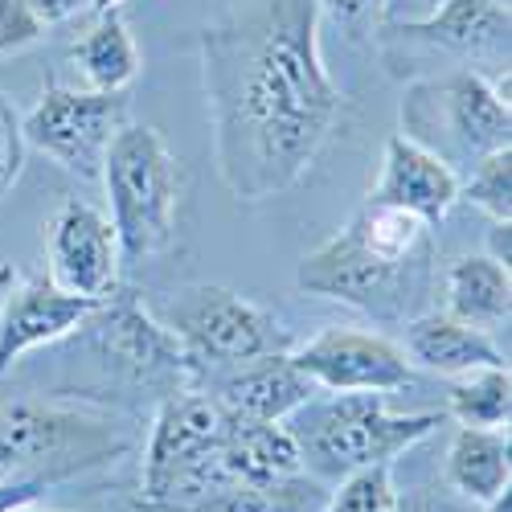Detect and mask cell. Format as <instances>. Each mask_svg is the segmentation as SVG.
<instances>
[{
  "mask_svg": "<svg viewBox=\"0 0 512 512\" xmlns=\"http://www.w3.org/2000/svg\"><path fill=\"white\" fill-rule=\"evenodd\" d=\"M320 25L316 0H242L197 37L213 164L234 201L295 189L345 119Z\"/></svg>",
  "mask_w": 512,
  "mask_h": 512,
  "instance_id": "6da1fadb",
  "label": "cell"
},
{
  "mask_svg": "<svg viewBox=\"0 0 512 512\" xmlns=\"http://www.w3.org/2000/svg\"><path fill=\"white\" fill-rule=\"evenodd\" d=\"M439 410L398 414L386 394H328L291 414V435L300 443V463L316 480H340L357 467H377L406 455L414 443L439 431Z\"/></svg>",
  "mask_w": 512,
  "mask_h": 512,
  "instance_id": "7a4b0ae2",
  "label": "cell"
},
{
  "mask_svg": "<svg viewBox=\"0 0 512 512\" xmlns=\"http://www.w3.org/2000/svg\"><path fill=\"white\" fill-rule=\"evenodd\" d=\"M107 189V218L115 226L123 263H144L168 250L181 209V168L152 123L127 119L99 168Z\"/></svg>",
  "mask_w": 512,
  "mask_h": 512,
  "instance_id": "3957f363",
  "label": "cell"
},
{
  "mask_svg": "<svg viewBox=\"0 0 512 512\" xmlns=\"http://www.w3.org/2000/svg\"><path fill=\"white\" fill-rule=\"evenodd\" d=\"M398 123L406 140L435 152L455 173L512 144V107L496 95L492 78L472 66L414 78L402 95Z\"/></svg>",
  "mask_w": 512,
  "mask_h": 512,
  "instance_id": "277c9868",
  "label": "cell"
},
{
  "mask_svg": "<svg viewBox=\"0 0 512 512\" xmlns=\"http://www.w3.org/2000/svg\"><path fill=\"white\" fill-rule=\"evenodd\" d=\"M435 271L439 250L410 263H390L345 226L312 254H304L295 267V287L304 295H320V300L373 316L381 324H406L410 316L426 312V300L435 295Z\"/></svg>",
  "mask_w": 512,
  "mask_h": 512,
  "instance_id": "5b68a950",
  "label": "cell"
},
{
  "mask_svg": "<svg viewBox=\"0 0 512 512\" xmlns=\"http://www.w3.org/2000/svg\"><path fill=\"white\" fill-rule=\"evenodd\" d=\"M222 431H226V410L201 386L160 398V410L144 443V476H140L144 504L189 512L205 496L226 488L230 480L222 476L218 463Z\"/></svg>",
  "mask_w": 512,
  "mask_h": 512,
  "instance_id": "8992f818",
  "label": "cell"
},
{
  "mask_svg": "<svg viewBox=\"0 0 512 512\" xmlns=\"http://www.w3.org/2000/svg\"><path fill=\"white\" fill-rule=\"evenodd\" d=\"M127 451L107 414H87L54 402H9L0 410V467L9 480H37L41 488L70 480Z\"/></svg>",
  "mask_w": 512,
  "mask_h": 512,
  "instance_id": "52a82bcc",
  "label": "cell"
},
{
  "mask_svg": "<svg viewBox=\"0 0 512 512\" xmlns=\"http://www.w3.org/2000/svg\"><path fill=\"white\" fill-rule=\"evenodd\" d=\"M152 312L181 340V349L197 365V373L234 369L242 361L291 349V332L275 312L218 283H193L181 291H168Z\"/></svg>",
  "mask_w": 512,
  "mask_h": 512,
  "instance_id": "ba28073f",
  "label": "cell"
},
{
  "mask_svg": "<svg viewBox=\"0 0 512 512\" xmlns=\"http://www.w3.org/2000/svg\"><path fill=\"white\" fill-rule=\"evenodd\" d=\"M127 123V95H103L87 87H46L21 119L25 148H37L66 173L95 181L115 132Z\"/></svg>",
  "mask_w": 512,
  "mask_h": 512,
  "instance_id": "9c48e42d",
  "label": "cell"
},
{
  "mask_svg": "<svg viewBox=\"0 0 512 512\" xmlns=\"http://www.w3.org/2000/svg\"><path fill=\"white\" fill-rule=\"evenodd\" d=\"M87 324H95V345L103 361L123 377H132L136 386L160 390V398L201 386L197 365L185 357L181 340L156 320L152 308L111 295Z\"/></svg>",
  "mask_w": 512,
  "mask_h": 512,
  "instance_id": "30bf717a",
  "label": "cell"
},
{
  "mask_svg": "<svg viewBox=\"0 0 512 512\" xmlns=\"http://www.w3.org/2000/svg\"><path fill=\"white\" fill-rule=\"evenodd\" d=\"M291 361L320 394H394L414 381L402 345L361 328H324L291 345Z\"/></svg>",
  "mask_w": 512,
  "mask_h": 512,
  "instance_id": "8fae6325",
  "label": "cell"
},
{
  "mask_svg": "<svg viewBox=\"0 0 512 512\" xmlns=\"http://www.w3.org/2000/svg\"><path fill=\"white\" fill-rule=\"evenodd\" d=\"M46 263L50 283L82 295V300L107 304L119 295V271L123 250L115 238V226L103 209H95L82 197H66L46 222Z\"/></svg>",
  "mask_w": 512,
  "mask_h": 512,
  "instance_id": "7c38bea8",
  "label": "cell"
},
{
  "mask_svg": "<svg viewBox=\"0 0 512 512\" xmlns=\"http://www.w3.org/2000/svg\"><path fill=\"white\" fill-rule=\"evenodd\" d=\"M386 33H398L402 41H414L426 54L459 58V66H472L480 58H496L508 66V33L512 17L496 0H443V5L414 25H381Z\"/></svg>",
  "mask_w": 512,
  "mask_h": 512,
  "instance_id": "4fadbf2b",
  "label": "cell"
},
{
  "mask_svg": "<svg viewBox=\"0 0 512 512\" xmlns=\"http://www.w3.org/2000/svg\"><path fill=\"white\" fill-rule=\"evenodd\" d=\"M99 312V300H82L50 279H29L21 283L5 308H0V373L13 369L25 353L46 349L54 340L70 336Z\"/></svg>",
  "mask_w": 512,
  "mask_h": 512,
  "instance_id": "5bb4252c",
  "label": "cell"
},
{
  "mask_svg": "<svg viewBox=\"0 0 512 512\" xmlns=\"http://www.w3.org/2000/svg\"><path fill=\"white\" fill-rule=\"evenodd\" d=\"M369 201L410 209L422 222L439 226L459 201V173L447 168L435 152L418 148L414 140H406L398 132V136L386 140V152H381V177H377Z\"/></svg>",
  "mask_w": 512,
  "mask_h": 512,
  "instance_id": "9a60e30c",
  "label": "cell"
},
{
  "mask_svg": "<svg viewBox=\"0 0 512 512\" xmlns=\"http://www.w3.org/2000/svg\"><path fill=\"white\" fill-rule=\"evenodd\" d=\"M320 390L295 369L291 349L254 357L234 369H222L218 386H213V402L234 418H263V422H287L300 406H308Z\"/></svg>",
  "mask_w": 512,
  "mask_h": 512,
  "instance_id": "2e32d148",
  "label": "cell"
},
{
  "mask_svg": "<svg viewBox=\"0 0 512 512\" xmlns=\"http://www.w3.org/2000/svg\"><path fill=\"white\" fill-rule=\"evenodd\" d=\"M402 353L410 365H422L426 373L459 377L480 365H508L496 340L480 328H467L447 312H418L402 324Z\"/></svg>",
  "mask_w": 512,
  "mask_h": 512,
  "instance_id": "e0dca14e",
  "label": "cell"
},
{
  "mask_svg": "<svg viewBox=\"0 0 512 512\" xmlns=\"http://www.w3.org/2000/svg\"><path fill=\"white\" fill-rule=\"evenodd\" d=\"M218 463L230 484H271L304 472L300 443H295L287 422L234 418V414H226Z\"/></svg>",
  "mask_w": 512,
  "mask_h": 512,
  "instance_id": "ac0fdd59",
  "label": "cell"
},
{
  "mask_svg": "<svg viewBox=\"0 0 512 512\" xmlns=\"http://www.w3.org/2000/svg\"><path fill=\"white\" fill-rule=\"evenodd\" d=\"M443 312L455 316L467 328L480 332H500L508 328L512 316V275L504 263L488 259V254H459L443 271Z\"/></svg>",
  "mask_w": 512,
  "mask_h": 512,
  "instance_id": "d6986e66",
  "label": "cell"
},
{
  "mask_svg": "<svg viewBox=\"0 0 512 512\" xmlns=\"http://www.w3.org/2000/svg\"><path fill=\"white\" fill-rule=\"evenodd\" d=\"M443 480L451 492L472 500L476 508L492 504L512 488V443L508 431H480V426H459L447 447Z\"/></svg>",
  "mask_w": 512,
  "mask_h": 512,
  "instance_id": "ffe728a7",
  "label": "cell"
},
{
  "mask_svg": "<svg viewBox=\"0 0 512 512\" xmlns=\"http://www.w3.org/2000/svg\"><path fill=\"white\" fill-rule=\"evenodd\" d=\"M70 66L82 78L87 91L103 95H127V87L140 78L144 54L136 46L132 29L123 25L119 13H103L87 33L70 46Z\"/></svg>",
  "mask_w": 512,
  "mask_h": 512,
  "instance_id": "44dd1931",
  "label": "cell"
},
{
  "mask_svg": "<svg viewBox=\"0 0 512 512\" xmlns=\"http://www.w3.org/2000/svg\"><path fill=\"white\" fill-rule=\"evenodd\" d=\"M324 500L328 488L316 476L295 472L271 484H226L213 496H205L197 512H320Z\"/></svg>",
  "mask_w": 512,
  "mask_h": 512,
  "instance_id": "7402d4cb",
  "label": "cell"
},
{
  "mask_svg": "<svg viewBox=\"0 0 512 512\" xmlns=\"http://www.w3.org/2000/svg\"><path fill=\"white\" fill-rule=\"evenodd\" d=\"M447 414L459 426L508 431V414H512V373H508V365H480L472 373L451 377Z\"/></svg>",
  "mask_w": 512,
  "mask_h": 512,
  "instance_id": "603a6c76",
  "label": "cell"
},
{
  "mask_svg": "<svg viewBox=\"0 0 512 512\" xmlns=\"http://www.w3.org/2000/svg\"><path fill=\"white\" fill-rule=\"evenodd\" d=\"M459 201L476 205L492 222H512V144L488 152L459 181Z\"/></svg>",
  "mask_w": 512,
  "mask_h": 512,
  "instance_id": "cb8c5ba5",
  "label": "cell"
},
{
  "mask_svg": "<svg viewBox=\"0 0 512 512\" xmlns=\"http://www.w3.org/2000/svg\"><path fill=\"white\" fill-rule=\"evenodd\" d=\"M394 500H398L394 467L377 463V467H357V472L340 476L336 488H328V500L320 512H390Z\"/></svg>",
  "mask_w": 512,
  "mask_h": 512,
  "instance_id": "d4e9b609",
  "label": "cell"
},
{
  "mask_svg": "<svg viewBox=\"0 0 512 512\" xmlns=\"http://www.w3.org/2000/svg\"><path fill=\"white\" fill-rule=\"evenodd\" d=\"M25 168V136H21V115L13 99L0 91V197H5Z\"/></svg>",
  "mask_w": 512,
  "mask_h": 512,
  "instance_id": "484cf974",
  "label": "cell"
},
{
  "mask_svg": "<svg viewBox=\"0 0 512 512\" xmlns=\"http://www.w3.org/2000/svg\"><path fill=\"white\" fill-rule=\"evenodd\" d=\"M46 33L25 0H0V54H17Z\"/></svg>",
  "mask_w": 512,
  "mask_h": 512,
  "instance_id": "4316f807",
  "label": "cell"
},
{
  "mask_svg": "<svg viewBox=\"0 0 512 512\" xmlns=\"http://www.w3.org/2000/svg\"><path fill=\"white\" fill-rule=\"evenodd\" d=\"M390 512H476L472 500H463L459 492H451L447 484H426V488H410V492H398L394 508Z\"/></svg>",
  "mask_w": 512,
  "mask_h": 512,
  "instance_id": "83f0119b",
  "label": "cell"
},
{
  "mask_svg": "<svg viewBox=\"0 0 512 512\" xmlns=\"http://www.w3.org/2000/svg\"><path fill=\"white\" fill-rule=\"evenodd\" d=\"M443 0H381V25H414L426 21Z\"/></svg>",
  "mask_w": 512,
  "mask_h": 512,
  "instance_id": "f1b7e54d",
  "label": "cell"
},
{
  "mask_svg": "<svg viewBox=\"0 0 512 512\" xmlns=\"http://www.w3.org/2000/svg\"><path fill=\"white\" fill-rule=\"evenodd\" d=\"M25 5L33 9V17L41 21V25H62V21H70L82 5H87V0H25Z\"/></svg>",
  "mask_w": 512,
  "mask_h": 512,
  "instance_id": "f546056e",
  "label": "cell"
},
{
  "mask_svg": "<svg viewBox=\"0 0 512 512\" xmlns=\"http://www.w3.org/2000/svg\"><path fill=\"white\" fill-rule=\"evenodd\" d=\"M320 13H332L336 21H361L365 13L381 9V0H316Z\"/></svg>",
  "mask_w": 512,
  "mask_h": 512,
  "instance_id": "4dcf8cb0",
  "label": "cell"
},
{
  "mask_svg": "<svg viewBox=\"0 0 512 512\" xmlns=\"http://www.w3.org/2000/svg\"><path fill=\"white\" fill-rule=\"evenodd\" d=\"M508 230H512V222H492V230H488V259H496V263H504L508 267Z\"/></svg>",
  "mask_w": 512,
  "mask_h": 512,
  "instance_id": "1f68e13d",
  "label": "cell"
},
{
  "mask_svg": "<svg viewBox=\"0 0 512 512\" xmlns=\"http://www.w3.org/2000/svg\"><path fill=\"white\" fill-rule=\"evenodd\" d=\"M476 512H512V492H504V496H496L492 504H484V508H476Z\"/></svg>",
  "mask_w": 512,
  "mask_h": 512,
  "instance_id": "d6a6232c",
  "label": "cell"
},
{
  "mask_svg": "<svg viewBox=\"0 0 512 512\" xmlns=\"http://www.w3.org/2000/svg\"><path fill=\"white\" fill-rule=\"evenodd\" d=\"M87 5L95 9V17H103V13H119L123 0H87Z\"/></svg>",
  "mask_w": 512,
  "mask_h": 512,
  "instance_id": "836d02e7",
  "label": "cell"
},
{
  "mask_svg": "<svg viewBox=\"0 0 512 512\" xmlns=\"http://www.w3.org/2000/svg\"><path fill=\"white\" fill-rule=\"evenodd\" d=\"M17 512H50V508H37V504H21Z\"/></svg>",
  "mask_w": 512,
  "mask_h": 512,
  "instance_id": "e575fe53",
  "label": "cell"
},
{
  "mask_svg": "<svg viewBox=\"0 0 512 512\" xmlns=\"http://www.w3.org/2000/svg\"><path fill=\"white\" fill-rule=\"evenodd\" d=\"M496 5H504V9H508V0H496Z\"/></svg>",
  "mask_w": 512,
  "mask_h": 512,
  "instance_id": "d590c367",
  "label": "cell"
},
{
  "mask_svg": "<svg viewBox=\"0 0 512 512\" xmlns=\"http://www.w3.org/2000/svg\"><path fill=\"white\" fill-rule=\"evenodd\" d=\"M189 512H197V508H189Z\"/></svg>",
  "mask_w": 512,
  "mask_h": 512,
  "instance_id": "8d00e7d4",
  "label": "cell"
}]
</instances>
